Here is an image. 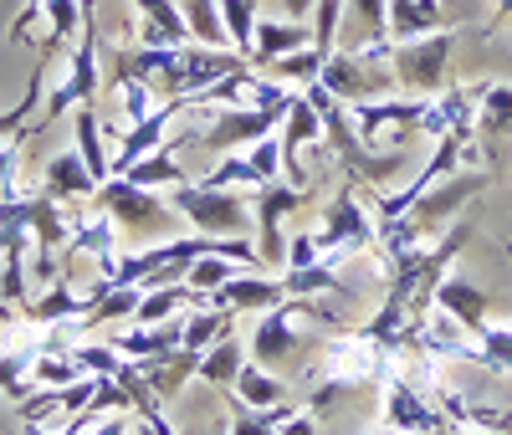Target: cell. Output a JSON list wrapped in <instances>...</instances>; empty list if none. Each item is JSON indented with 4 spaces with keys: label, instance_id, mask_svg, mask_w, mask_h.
<instances>
[{
    "label": "cell",
    "instance_id": "obj_8",
    "mask_svg": "<svg viewBox=\"0 0 512 435\" xmlns=\"http://www.w3.org/2000/svg\"><path fill=\"white\" fill-rule=\"evenodd\" d=\"M379 415H384V425H395V430H405V435H456L451 415H446L431 395H420L405 374H384Z\"/></svg>",
    "mask_w": 512,
    "mask_h": 435
},
{
    "label": "cell",
    "instance_id": "obj_28",
    "mask_svg": "<svg viewBox=\"0 0 512 435\" xmlns=\"http://www.w3.org/2000/svg\"><path fill=\"white\" fill-rule=\"evenodd\" d=\"M118 103H123V118H128V128L134 123H144L154 108H159V98H154V87H149V77H139V72H128V67H118Z\"/></svg>",
    "mask_w": 512,
    "mask_h": 435
},
{
    "label": "cell",
    "instance_id": "obj_32",
    "mask_svg": "<svg viewBox=\"0 0 512 435\" xmlns=\"http://www.w3.org/2000/svg\"><path fill=\"white\" fill-rule=\"evenodd\" d=\"M200 185H216V190H256L262 180H256L251 159H246V154L236 149V154H221V159H216V169H210Z\"/></svg>",
    "mask_w": 512,
    "mask_h": 435
},
{
    "label": "cell",
    "instance_id": "obj_1",
    "mask_svg": "<svg viewBox=\"0 0 512 435\" xmlns=\"http://www.w3.org/2000/svg\"><path fill=\"white\" fill-rule=\"evenodd\" d=\"M93 200H98V210L113 215L118 236H139V241H149V246L175 241V236L190 231V226H185V215L169 205V195L144 190V185H134V180H123V174H108Z\"/></svg>",
    "mask_w": 512,
    "mask_h": 435
},
{
    "label": "cell",
    "instance_id": "obj_44",
    "mask_svg": "<svg viewBox=\"0 0 512 435\" xmlns=\"http://www.w3.org/2000/svg\"><path fill=\"white\" fill-rule=\"evenodd\" d=\"M139 435H154V430H149V425H139Z\"/></svg>",
    "mask_w": 512,
    "mask_h": 435
},
{
    "label": "cell",
    "instance_id": "obj_29",
    "mask_svg": "<svg viewBox=\"0 0 512 435\" xmlns=\"http://www.w3.org/2000/svg\"><path fill=\"white\" fill-rule=\"evenodd\" d=\"M221 6V21H226V36L231 47L241 57H251V41H256V21H262V11H256V0H216Z\"/></svg>",
    "mask_w": 512,
    "mask_h": 435
},
{
    "label": "cell",
    "instance_id": "obj_19",
    "mask_svg": "<svg viewBox=\"0 0 512 435\" xmlns=\"http://www.w3.org/2000/svg\"><path fill=\"white\" fill-rule=\"evenodd\" d=\"M118 226H113V215L98 210V215H82V221L72 226L67 246H62V261H82V256H93L98 267H108V261L118 256Z\"/></svg>",
    "mask_w": 512,
    "mask_h": 435
},
{
    "label": "cell",
    "instance_id": "obj_7",
    "mask_svg": "<svg viewBox=\"0 0 512 435\" xmlns=\"http://www.w3.org/2000/svg\"><path fill=\"white\" fill-rule=\"evenodd\" d=\"M195 108H205V103H195ZM205 113L210 118L200 123V144L210 154H236V149H246L256 139L277 134L287 108H205Z\"/></svg>",
    "mask_w": 512,
    "mask_h": 435
},
{
    "label": "cell",
    "instance_id": "obj_13",
    "mask_svg": "<svg viewBox=\"0 0 512 435\" xmlns=\"http://www.w3.org/2000/svg\"><path fill=\"white\" fill-rule=\"evenodd\" d=\"M287 297H292V292H287V277H282V272L267 277L262 267H246V272H236L226 287L210 292V302L231 308L236 318H241V313H267V308H277V302H287Z\"/></svg>",
    "mask_w": 512,
    "mask_h": 435
},
{
    "label": "cell",
    "instance_id": "obj_12",
    "mask_svg": "<svg viewBox=\"0 0 512 435\" xmlns=\"http://www.w3.org/2000/svg\"><path fill=\"white\" fill-rule=\"evenodd\" d=\"M482 185H487V174H482V169H456V174H446V180H436L431 190H425V195H420V200L410 205V221H415V226H420L425 236L436 241V236H441L436 226H441V221H451V215H456V210H461L466 200H472V195H477Z\"/></svg>",
    "mask_w": 512,
    "mask_h": 435
},
{
    "label": "cell",
    "instance_id": "obj_9",
    "mask_svg": "<svg viewBox=\"0 0 512 435\" xmlns=\"http://www.w3.org/2000/svg\"><path fill=\"white\" fill-rule=\"evenodd\" d=\"M251 205H256V251H262V267H282V261H287L282 221H287L292 210L308 205V190H297L287 180H272V185H256L251 190Z\"/></svg>",
    "mask_w": 512,
    "mask_h": 435
},
{
    "label": "cell",
    "instance_id": "obj_40",
    "mask_svg": "<svg viewBox=\"0 0 512 435\" xmlns=\"http://www.w3.org/2000/svg\"><path fill=\"white\" fill-rule=\"evenodd\" d=\"M456 435H512V425H456Z\"/></svg>",
    "mask_w": 512,
    "mask_h": 435
},
{
    "label": "cell",
    "instance_id": "obj_22",
    "mask_svg": "<svg viewBox=\"0 0 512 435\" xmlns=\"http://www.w3.org/2000/svg\"><path fill=\"white\" fill-rule=\"evenodd\" d=\"M72 128H77V154H82V164H88V169H93V180L103 185L108 174H113V154L103 149L98 108H93V103H77V108H72Z\"/></svg>",
    "mask_w": 512,
    "mask_h": 435
},
{
    "label": "cell",
    "instance_id": "obj_25",
    "mask_svg": "<svg viewBox=\"0 0 512 435\" xmlns=\"http://www.w3.org/2000/svg\"><path fill=\"white\" fill-rule=\"evenodd\" d=\"M441 26V0H390V41H410Z\"/></svg>",
    "mask_w": 512,
    "mask_h": 435
},
{
    "label": "cell",
    "instance_id": "obj_15",
    "mask_svg": "<svg viewBox=\"0 0 512 435\" xmlns=\"http://www.w3.org/2000/svg\"><path fill=\"white\" fill-rule=\"evenodd\" d=\"M134 26L139 47H185V41H195L180 0H134Z\"/></svg>",
    "mask_w": 512,
    "mask_h": 435
},
{
    "label": "cell",
    "instance_id": "obj_27",
    "mask_svg": "<svg viewBox=\"0 0 512 435\" xmlns=\"http://www.w3.org/2000/svg\"><path fill=\"white\" fill-rule=\"evenodd\" d=\"M477 128L482 134H512V82L477 87Z\"/></svg>",
    "mask_w": 512,
    "mask_h": 435
},
{
    "label": "cell",
    "instance_id": "obj_6",
    "mask_svg": "<svg viewBox=\"0 0 512 435\" xmlns=\"http://www.w3.org/2000/svg\"><path fill=\"white\" fill-rule=\"evenodd\" d=\"M308 302L313 297H287L277 302V308H267L262 318H256L251 328V343H246V354L256 364H267V369H287L297 354H303V333H297V318H308Z\"/></svg>",
    "mask_w": 512,
    "mask_h": 435
},
{
    "label": "cell",
    "instance_id": "obj_17",
    "mask_svg": "<svg viewBox=\"0 0 512 435\" xmlns=\"http://www.w3.org/2000/svg\"><path fill=\"white\" fill-rule=\"evenodd\" d=\"M297 47H313V26L308 21H297V16H262L256 21V41H251V67H272L277 57L297 52Z\"/></svg>",
    "mask_w": 512,
    "mask_h": 435
},
{
    "label": "cell",
    "instance_id": "obj_16",
    "mask_svg": "<svg viewBox=\"0 0 512 435\" xmlns=\"http://www.w3.org/2000/svg\"><path fill=\"white\" fill-rule=\"evenodd\" d=\"M431 308H441L446 318H456L461 328H482L487 318H492V297L472 282V277H461V272H451V277H441V287H436V302Z\"/></svg>",
    "mask_w": 512,
    "mask_h": 435
},
{
    "label": "cell",
    "instance_id": "obj_26",
    "mask_svg": "<svg viewBox=\"0 0 512 435\" xmlns=\"http://www.w3.org/2000/svg\"><path fill=\"white\" fill-rule=\"evenodd\" d=\"M236 272H246V261H236V256H221V251H200L190 267H185V282L200 292V297H210L216 287H226Z\"/></svg>",
    "mask_w": 512,
    "mask_h": 435
},
{
    "label": "cell",
    "instance_id": "obj_18",
    "mask_svg": "<svg viewBox=\"0 0 512 435\" xmlns=\"http://www.w3.org/2000/svg\"><path fill=\"white\" fill-rule=\"evenodd\" d=\"M41 190L57 195V200L67 205V200H88V195H98V180H93V169L82 164L77 149H62V154L47 159V169H41Z\"/></svg>",
    "mask_w": 512,
    "mask_h": 435
},
{
    "label": "cell",
    "instance_id": "obj_3",
    "mask_svg": "<svg viewBox=\"0 0 512 435\" xmlns=\"http://www.w3.org/2000/svg\"><path fill=\"white\" fill-rule=\"evenodd\" d=\"M98 87H103V72H98V0H82V31L72 41V52L62 57V77L47 87V113H41V123L62 118L77 103H98Z\"/></svg>",
    "mask_w": 512,
    "mask_h": 435
},
{
    "label": "cell",
    "instance_id": "obj_4",
    "mask_svg": "<svg viewBox=\"0 0 512 435\" xmlns=\"http://www.w3.org/2000/svg\"><path fill=\"white\" fill-rule=\"evenodd\" d=\"M451 31H425V36H410V41H390V72L405 93L415 98H436L441 87L451 82Z\"/></svg>",
    "mask_w": 512,
    "mask_h": 435
},
{
    "label": "cell",
    "instance_id": "obj_10",
    "mask_svg": "<svg viewBox=\"0 0 512 435\" xmlns=\"http://www.w3.org/2000/svg\"><path fill=\"white\" fill-rule=\"evenodd\" d=\"M318 236H323V246H328L333 256H354V251L374 246L379 221H374V210H369V200H364V195H354V190H338V195L323 205Z\"/></svg>",
    "mask_w": 512,
    "mask_h": 435
},
{
    "label": "cell",
    "instance_id": "obj_20",
    "mask_svg": "<svg viewBox=\"0 0 512 435\" xmlns=\"http://www.w3.org/2000/svg\"><path fill=\"white\" fill-rule=\"evenodd\" d=\"M231 395H236L241 405H251V410L287 405V374H277V369H267V364L246 359V369H241L236 384H231Z\"/></svg>",
    "mask_w": 512,
    "mask_h": 435
},
{
    "label": "cell",
    "instance_id": "obj_31",
    "mask_svg": "<svg viewBox=\"0 0 512 435\" xmlns=\"http://www.w3.org/2000/svg\"><path fill=\"white\" fill-rule=\"evenodd\" d=\"M318 72H323V52L318 47H297V52H287V57L272 62V77L287 82V87H297V93H303L308 82H318Z\"/></svg>",
    "mask_w": 512,
    "mask_h": 435
},
{
    "label": "cell",
    "instance_id": "obj_33",
    "mask_svg": "<svg viewBox=\"0 0 512 435\" xmlns=\"http://www.w3.org/2000/svg\"><path fill=\"white\" fill-rule=\"evenodd\" d=\"M344 0H318L313 6V16H308V26H313V47L328 57L333 47H338V26H344Z\"/></svg>",
    "mask_w": 512,
    "mask_h": 435
},
{
    "label": "cell",
    "instance_id": "obj_2",
    "mask_svg": "<svg viewBox=\"0 0 512 435\" xmlns=\"http://www.w3.org/2000/svg\"><path fill=\"white\" fill-rule=\"evenodd\" d=\"M169 205L185 215L195 236H251L256 241V205L251 190H216V185H175L164 190Z\"/></svg>",
    "mask_w": 512,
    "mask_h": 435
},
{
    "label": "cell",
    "instance_id": "obj_34",
    "mask_svg": "<svg viewBox=\"0 0 512 435\" xmlns=\"http://www.w3.org/2000/svg\"><path fill=\"white\" fill-rule=\"evenodd\" d=\"M241 154L251 159V169H256V180H262V185L282 180V139H277V134H267V139H256V144H246Z\"/></svg>",
    "mask_w": 512,
    "mask_h": 435
},
{
    "label": "cell",
    "instance_id": "obj_14",
    "mask_svg": "<svg viewBox=\"0 0 512 435\" xmlns=\"http://www.w3.org/2000/svg\"><path fill=\"white\" fill-rule=\"evenodd\" d=\"M185 113V98H164L144 123H134L128 134L118 139V154H113V174H123V169H134L144 154H154V149H164L169 144V128H175V118Z\"/></svg>",
    "mask_w": 512,
    "mask_h": 435
},
{
    "label": "cell",
    "instance_id": "obj_21",
    "mask_svg": "<svg viewBox=\"0 0 512 435\" xmlns=\"http://www.w3.org/2000/svg\"><path fill=\"white\" fill-rule=\"evenodd\" d=\"M231 323H236V313L205 297L200 308H190V313H185V338H180V348H185V354H205V348L216 343V338H226V333H231Z\"/></svg>",
    "mask_w": 512,
    "mask_h": 435
},
{
    "label": "cell",
    "instance_id": "obj_43",
    "mask_svg": "<svg viewBox=\"0 0 512 435\" xmlns=\"http://www.w3.org/2000/svg\"><path fill=\"white\" fill-rule=\"evenodd\" d=\"M369 435H405V430H395V425H379V430H369Z\"/></svg>",
    "mask_w": 512,
    "mask_h": 435
},
{
    "label": "cell",
    "instance_id": "obj_30",
    "mask_svg": "<svg viewBox=\"0 0 512 435\" xmlns=\"http://www.w3.org/2000/svg\"><path fill=\"white\" fill-rule=\"evenodd\" d=\"M180 6H185V21H190V36L195 41H205V47H231L216 0H180Z\"/></svg>",
    "mask_w": 512,
    "mask_h": 435
},
{
    "label": "cell",
    "instance_id": "obj_36",
    "mask_svg": "<svg viewBox=\"0 0 512 435\" xmlns=\"http://www.w3.org/2000/svg\"><path fill=\"white\" fill-rule=\"evenodd\" d=\"M344 6L359 16L364 41H390V0H344Z\"/></svg>",
    "mask_w": 512,
    "mask_h": 435
},
{
    "label": "cell",
    "instance_id": "obj_41",
    "mask_svg": "<svg viewBox=\"0 0 512 435\" xmlns=\"http://www.w3.org/2000/svg\"><path fill=\"white\" fill-rule=\"evenodd\" d=\"M313 6H318V0H287V16H297V21H308V16H313Z\"/></svg>",
    "mask_w": 512,
    "mask_h": 435
},
{
    "label": "cell",
    "instance_id": "obj_5",
    "mask_svg": "<svg viewBox=\"0 0 512 435\" xmlns=\"http://www.w3.org/2000/svg\"><path fill=\"white\" fill-rule=\"evenodd\" d=\"M11 210H16V221L31 231V246H36V277H41V282H52L57 251L67 246V236H72L77 221L62 210V200L47 195V190H36V195H11Z\"/></svg>",
    "mask_w": 512,
    "mask_h": 435
},
{
    "label": "cell",
    "instance_id": "obj_39",
    "mask_svg": "<svg viewBox=\"0 0 512 435\" xmlns=\"http://www.w3.org/2000/svg\"><path fill=\"white\" fill-rule=\"evenodd\" d=\"M88 435H128V410H113V415H103Z\"/></svg>",
    "mask_w": 512,
    "mask_h": 435
},
{
    "label": "cell",
    "instance_id": "obj_23",
    "mask_svg": "<svg viewBox=\"0 0 512 435\" xmlns=\"http://www.w3.org/2000/svg\"><path fill=\"white\" fill-rule=\"evenodd\" d=\"M246 359H251V354H246V348L226 333V338H216V343H210L205 354H200L195 379H200V384H210V389H231V384H236V374L246 369Z\"/></svg>",
    "mask_w": 512,
    "mask_h": 435
},
{
    "label": "cell",
    "instance_id": "obj_24",
    "mask_svg": "<svg viewBox=\"0 0 512 435\" xmlns=\"http://www.w3.org/2000/svg\"><path fill=\"white\" fill-rule=\"evenodd\" d=\"M175 149H180V144H175V139H169L164 149H154V154H144V159H139L134 169H123V180H134V185H144V190H164V185H169V190H175V185H185V180H190V174H185V164L175 159Z\"/></svg>",
    "mask_w": 512,
    "mask_h": 435
},
{
    "label": "cell",
    "instance_id": "obj_38",
    "mask_svg": "<svg viewBox=\"0 0 512 435\" xmlns=\"http://www.w3.org/2000/svg\"><path fill=\"white\" fill-rule=\"evenodd\" d=\"M277 435H323V425H318L313 410H292V415L277 425Z\"/></svg>",
    "mask_w": 512,
    "mask_h": 435
},
{
    "label": "cell",
    "instance_id": "obj_35",
    "mask_svg": "<svg viewBox=\"0 0 512 435\" xmlns=\"http://www.w3.org/2000/svg\"><path fill=\"white\" fill-rule=\"evenodd\" d=\"M226 410H231L226 435H277L272 415H267V410H251V405H241V400L231 395V389H226Z\"/></svg>",
    "mask_w": 512,
    "mask_h": 435
},
{
    "label": "cell",
    "instance_id": "obj_42",
    "mask_svg": "<svg viewBox=\"0 0 512 435\" xmlns=\"http://www.w3.org/2000/svg\"><path fill=\"white\" fill-rule=\"evenodd\" d=\"M492 16H497V21H507V16H512V0H492Z\"/></svg>",
    "mask_w": 512,
    "mask_h": 435
},
{
    "label": "cell",
    "instance_id": "obj_11",
    "mask_svg": "<svg viewBox=\"0 0 512 435\" xmlns=\"http://www.w3.org/2000/svg\"><path fill=\"white\" fill-rule=\"evenodd\" d=\"M323 364H328V379H333V384L359 389V384H369V379H384V369H390V354H384V348H379L364 328H338L333 343H328V354H323Z\"/></svg>",
    "mask_w": 512,
    "mask_h": 435
},
{
    "label": "cell",
    "instance_id": "obj_37",
    "mask_svg": "<svg viewBox=\"0 0 512 435\" xmlns=\"http://www.w3.org/2000/svg\"><path fill=\"white\" fill-rule=\"evenodd\" d=\"M318 261H333V251L323 246L318 231H297L287 241V261H282V267H318Z\"/></svg>",
    "mask_w": 512,
    "mask_h": 435
}]
</instances>
